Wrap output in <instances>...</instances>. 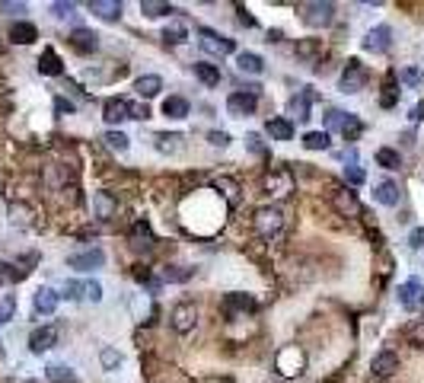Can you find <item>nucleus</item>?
I'll return each instance as SVG.
<instances>
[{"instance_id":"nucleus-1","label":"nucleus","mask_w":424,"mask_h":383,"mask_svg":"<svg viewBox=\"0 0 424 383\" xmlns=\"http://www.w3.org/2000/svg\"><path fill=\"white\" fill-rule=\"evenodd\" d=\"M281 227H284V211L277 205H265L258 208L255 217H252V230H255L262 240H271V236L281 234Z\"/></svg>"},{"instance_id":"nucleus-2","label":"nucleus","mask_w":424,"mask_h":383,"mask_svg":"<svg viewBox=\"0 0 424 383\" xmlns=\"http://www.w3.org/2000/svg\"><path fill=\"white\" fill-rule=\"evenodd\" d=\"M300 19H303V26H310V29L332 26L335 3H329V0H310V3H300Z\"/></svg>"},{"instance_id":"nucleus-3","label":"nucleus","mask_w":424,"mask_h":383,"mask_svg":"<svg viewBox=\"0 0 424 383\" xmlns=\"http://www.w3.org/2000/svg\"><path fill=\"white\" fill-rule=\"evenodd\" d=\"M198 45H201V51H208V55H214V58L236 55V42L227 38V36H221L217 29H208V26L198 29Z\"/></svg>"},{"instance_id":"nucleus-4","label":"nucleus","mask_w":424,"mask_h":383,"mask_svg":"<svg viewBox=\"0 0 424 383\" xmlns=\"http://www.w3.org/2000/svg\"><path fill=\"white\" fill-rule=\"evenodd\" d=\"M367 80H370V71L360 64L358 58H351L338 77V90L341 93H360V90L367 86Z\"/></svg>"},{"instance_id":"nucleus-5","label":"nucleus","mask_w":424,"mask_h":383,"mask_svg":"<svg viewBox=\"0 0 424 383\" xmlns=\"http://www.w3.org/2000/svg\"><path fill=\"white\" fill-rule=\"evenodd\" d=\"M306 367V355L297 345H287L275 355V371L281 377H300Z\"/></svg>"},{"instance_id":"nucleus-6","label":"nucleus","mask_w":424,"mask_h":383,"mask_svg":"<svg viewBox=\"0 0 424 383\" xmlns=\"http://www.w3.org/2000/svg\"><path fill=\"white\" fill-rule=\"evenodd\" d=\"M169 326H173L175 336H188V332L198 326V307H195L192 300H182V304H175L173 313H169Z\"/></svg>"},{"instance_id":"nucleus-7","label":"nucleus","mask_w":424,"mask_h":383,"mask_svg":"<svg viewBox=\"0 0 424 383\" xmlns=\"http://www.w3.org/2000/svg\"><path fill=\"white\" fill-rule=\"evenodd\" d=\"M325 128H335L341 131L348 140H354L364 131V122H360L358 115H351V112H341V109H329V115H325Z\"/></svg>"},{"instance_id":"nucleus-8","label":"nucleus","mask_w":424,"mask_h":383,"mask_svg":"<svg viewBox=\"0 0 424 383\" xmlns=\"http://www.w3.org/2000/svg\"><path fill=\"white\" fill-rule=\"evenodd\" d=\"M399 307L408 310V313H418V310H424V284L418 278H408L399 284Z\"/></svg>"},{"instance_id":"nucleus-9","label":"nucleus","mask_w":424,"mask_h":383,"mask_svg":"<svg viewBox=\"0 0 424 383\" xmlns=\"http://www.w3.org/2000/svg\"><path fill=\"white\" fill-rule=\"evenodd\" d=\"M58 336H61V329L51 326V323L32 329V336H29V351H32V355H45L48 348L58 345Z\"/></svg>"},{"instance_id":"nucleus-10","label":"nucleus","mask_w":424,"mask_h":383,"mask_svg":"<svg viewBox=\"0 0 424 383\" xmlns=\"http://www.w3.org/2000/svg\"><path fill=\"white\" fill-rule=\"evenodd\" d=\"M392 48V29L389 26H373L364 36V51H373V55H386Z\"/></svg>"},{"instance_id":"nucleus-11","label":"nucleus","mask_w":424,"mask_h":383,"mask_svg":"<svg viewBox=\"0 0 424 383\" xmlns=\"http://www.w3.org/2000/svg\"><path fill=\"white\" fill-rule=\"evenodd\" d=\"M329 201H332V208L338 211L341 217H358L360 214V201H358V195H354L348 186H345V188H335Z\"/></svg>"},{"instance_id":"nucleus-12","label":"nucleus","mask_w":424,"mask_h":383,"mask_svg":"<svg viewBox=\"0 0 424 383\" xmlns=\"http://www.w3.org/2000/svg\"><path fill=\"white\" fill-rule=\"evenodd\" d=\"M255 106H258V96L246 93V90L227 96V112H230L233 119H246V115H252L255 112Z\"/></svg>"},{"instance_id":"nucleus-13","label":"nucleus","mask_w":424,"mask_h":383,"mask_svg":"<svg viewBox=\"0 0 424 383\" xmlns=\"http://www.w3.org/2000/svg\"><path fill=\"white\" fill-rule=\"evenodd\" d=\"M58 304H61V294L55 288H38L32 294V310H36L38 317H51L58 310Z\"/></svg>"},{"instance_id":"nucleus-14","label":"nucleus","mask_w":424,"mask_h":383,"mask_svg":"<svg viewBox=\"0 0 424 383\" xmlns=\"http://www.w3.org/2000/svg\"><path fill=\"white\" fill-rule=\"evenodd\" d=\"M265 192L268 195H290L294 192V176L287 169H271L265 176Z\"/></svg>"},{"instance_id":"nucleus-15","label":"nucleus","mask_w":424,"mask_h":383,"mask_svg":"<svg viewBox=\"0 0 424 383\" xmlns=\"http://www.w3.org/2000/svg\"><path fill=\"white\" fill-rule=\"evenodd\" d=\"M71 48L80 51V55H92V51L99 48V36H96L92 29H86V26H77L74 32H71Z\"/></svg>"},{"instance_id":"nucleus-16","label":"nucleus","mask_w":424,"mask_h":383,"mask_svg":"<svg viewBox=\"0 0 424 383\" xmlns=\"http://www.w3.org/2000/svg\"><path fill=\"white\" fill-rule=\"evenodd\" d=\"M255 300L246 297V294H230V297L223 300V310H227V317L236 319V317H246V313H255Z\"/></svg>"},{"instance_id":"nucleus-17","label":"nucleus","mask_w":424,"mask_h":383,"mask_svg":"<svg viewBox=\"0 0 424 383\" xmlns=\"http://www.w3.org/2000/svg\"><path fill=\"white\" fill-rule=\"evenodd\" d=\"M370 371H373L377 380H386V377H392L399 371V355H392V351H379V355L373 358Z\"/></svg>"},{"instance_id":"nucleus-18","label":"nucleus","mask_w":424,"mask_h":383,"mask_svg":"<svg viewBox=\"0 0 424 383\" xmlns=\"http://www.w3.org/2000/svg\"><path fill=\"white\" fill-rule=\"evenodd\" d=\"M90 13L105 19V23H119L121 19V0H90Z\"/></svg>"},{"instance_id":"nucleus-19","label":"nucleus","mask_w":424,"mask_h":383,"mask_svg":"<svg viewBox=\"0 0 424 383\" xmlns=\"http://www.w3.org/2000/svg\"><path fill=\"white\" fill-rule=\"evenodd\" d=\"M102 262H105V253L102 249H86V253H77L67 259V265L77 271H90V269H99Z\"/></svg>"},{"instance_id":"nucleus-20","label":"nucleus","mask_w":424,"mask_h":383,"mask_svg":"<svg viewBox=\"0 0 424 383\" xmlns=\"http://www.w3.org/2000/svg\"><path fill=\"white\" fill-rule=\"evenodd\" d=\"M102 119H105L109 125H121L125 119H128V99H121V96L105 99V106H102Z\"/></svg>"},{"instance_id":"nucleus-21","label":"nucleus","mask_w":424,"mask_h":383,"mask_svg":"<svg viewBox=\"0 0 424 383\" xmlns=\"http://www.w3.org/2000/svg\"><path fill=\"white\" fill-rule=\"evenodd\" d=\"M38 38V29L32 26V23H26V19H16L13 26H10V42L13 45H32Z\"/></svg>"},{"instance_id":"nucleus-22","label":"nucleus","mask_w":424,"mask_h":383,"mask_svg":"<svg viewBox=\"0 0 424 383\" xmlns=\"http://www.w3.org/2000/svg\"><path fill=\"white\" fill-rule=\"evenodd\" d=\"M373 201H379V205H386V208H396L399 205V186L392 182V179L377 182V186H373Z\"/></svg>"},{"instance_id":"nucleus-23","label":"nucleus","mask_w":424,"mask_h":383,"mask_svg":"<svg viewBox=\"0 0 424 383\" xmlns=\"http://www.w3.org/2000/svg\"><path fill=\"white\" fill-rule=\"evenodd\" d=\"M115 211H119V201H115L109 192H96V195H92V214L99 217V221L115 217Z\"/></svg>"},{"instance_id":"nucleus-24","label":"nucleus","mask_w":424,"mask_h":383,"mask_svg":"<svg viewBox=\"0 0 424 383\" xmlns=\"http://www.w3.org/2000/svg\"><path fill=\"white\" fill-rule=\"evenodd\" d=\"M236 67H240V74H252V77L265 74V61H262L255 51H240V55H236Z\"/></svg>"},{"instance_id":"nucleus-25","label":"nucleus","mask_w":424,"mask_h":383,"mask_svg":"<svg viewBox=\"0 0 424 383\" xmlns=\"http://www.w3.org/2000/svg\"><path fill=\"white\" fill-rule=\"evenodd\" d=\"M134 90H138L140 99H153V96H160V90H163V77L157 74H144L134 80Z\"/></svg>"},{"instance_id":"nucleus-26","label":"nucleus","mask_w":424,"mask_h":383,"mask_svg":"<svg viewBox=\"0 0 424 383\" xmlns=\"http://www.w3.org/2000/svg\"><path fill=\"white\" fill-rule=\"evenodd\" d=\"M153 230H150V224L147 221H138V224L131 227V246L134 249H153Z\"/></svg>"},{"instance_id":"nucleus-27","label":"nucleus","mask_w":424,"mask_h":383,"mask_svg":"<svg viewBox=\"0 0 424 383\" xmlns=\"http://www.w3.org/2000/svg\"><path fill=\"white\" fill-rule=\"evenodd\" d=\"M153 147H157L160 153H179V150H182V134L160 131V134H153Z\"/></svg>"},{"instance_id":"nucleus-28","label":"nucleus","mask_w":424,"mask_h":383,"mask_svg":"<svg viewBox=\"0 0 424 383\" xmlns=\"http://www.w3.org/2000/svg\"><path fill=\"white\" fill-rule=\"evenodd\" d=\"M214 188H217V192H223V198H227V205H230V208L240 205V182H236V179L217 176V179H214Z\"/></svg>"},{"instance_id":"nucleus-29","label":"nucleus","mask_w":424,"mask_h":383,"mask_svg":"<svg viewBox=\"0 0 424 383\" xmlns=\"http://www.w3.org/2000/svg\"><path fill=\"white\" fill-rule=\"evenodd\" d=\"M265 131L271 134V140H294V122L290 119H268Z\"/></svg>"},{"instance_id":"nucleus-30","label":"nucleus","mask_w":424,"mask_h":383,"mask_svg":"<svg viewBox=\"0 0 424 383\" xmlns=\"http://www.w3.org/2000/svg\"><path fill=\"white\" fill-rule=\"evenodd\" d=\"M316 99V93L313 90H300V93L290 99V112L297 115V122H306L310 119V103Z\"/></svg>"},{"instance_id":"nucleus-31","label":"nucleus","mask_w":424,"mask_h":383,"mask_svg":"<svg viewBox=\"0 0 424 383\" xmlns=\"http://www.w3.org/2000/svg\"><path fill=\"white\" fill-rule=\"evenodd\" d=\"M297 58L306 61V64H313L316 58H323V42L319 38H300L297 42Z\"/></svg>"},{"instance_id":"nucleus-32","label":"nucleus","mask_w":424,"mask_h":383,"mask_svg":"<svg viewBox=\"0 0 424 383\" xmlns=\"http://www.w3.org/2000/svg\"><path fill=\"white\" fill-rule=\"evenodd\" d=\"M38 71L48 74V77H58L61 71H64V64H61V58H58L55 48H45V51H42V58H38Z\"/></svg>"},{"instance_id":"nucleus-33","label":"nucleus","mask_w":424,"mask_h":383,"mask_svg":"<svg viewBox=\"0 0 424 383\" xmlns=\"http://www.w3.org/2000/svg\"><path fill=\"white\" fill-rule=\"evenodd\" d=\"M188 109H192V106H188V99H182V96H169L166 103H163V115H166V119H175V122H179V119H188Z\"/></svg>"},{"instance_id":"nucleus-34","label":"nucleus","mask_w":424,"mask_h":383,"mask_svg":"<svg viewBox=\"0 0 424 383\" xmlns=\"http://www.w3.org/2000/svg\"><path fill=\"white\" fill-rule=\"evenodd\" d=\"M195 77H198L204 86H217L221 84V67L208 64V61H198V64H195Z\"/></svg>"},{"instance_id":"nucleus-35","label":"nucleus","mask_w":424,"mask_h":383,"mask_svg":"<svg viewBox=\"0 0 424 383\" xmlns=\"http://www.w3.org/2000/svg\"><path fill=\"white\" fill-rule=\"evenodd\" d=\"M102 144H105V147L109 150H115V153H125V150L131 147V138L128 134H125V131H105V134H102Z\"/></svg>"},{"instance_id":"nucleus-36","label":"nucleus","mask_w":424,"mask_h":383,"mask_svg":"<svg viewBox=\"0 0 424 383\" xmlns=\"http://www.w3.org/2000/svg\"><path fill=\"white\" fill-rule=\"evenodd\" d=\"M163 42H166V45H182V42H188V26H185V23H169V26L163 29Z\"/></svg>"},{"instance_id":"nucleus-37","label":"nucleus","mask_w":424,"mask_h":383,"mask_svg":"<svg viewBox=\"0 0 424 383\" xmlns=\"http://www.w3.org/2000/svg\"><path fill=\"white\" fill-rule=\"evenodd\" d=\"M140 13L150 19H160V16H169V13H175L169 3H163V0H140Z\"/></svg>"},{"instance_id":"nucleus-38","label":"nucleus","mask_w":424,"mask_h":383,"mask_svg":"<svg viewBox=\"0 0 424 383\" xmlns=\"http://www.w3.org/2000/svg\"><path fill=\"white\" fill-rule=\"evenodd\" d=\"M303 147L306 150H329V147H332L329 131H306V134H303Z\"/></svg>"},{"instance_id":"nucleus-39","label":"nucleus","mask_w":424,"mask_h":383,"mask_svg":"<svg viewBox=\"0 0 424 383\" xmlns=\"http://www.w3.org/2000/svg\"><path fill=\"white\" fill-rule=\"evenodd\" d=\"M29 275V269H19L13 262H0V284H13V281H23Z\"/></svg>"},{"instance_id":"nucleus-40","label":"nucleus","mask_w":424,"mask_h":383,"mask_svg":"<svg viewBox=\"0 0 424 383\" xmlns=\"http://www.w3.org/2000/svg\"><path fill=\"white\" fill-rule=\"evenodd\" d=\"M45 374H48V383H80L74 377V371H71V367H64V365H51Z\"/></svg>"},{"instance_id":"nucleus-41","label":"nucleus","mask_w":424,"mask_h":383,"mask_svg":"<svg viewBox=\"0 0 424 383\" xmlns=\"http://www.w3.org/2000/svg\"><path fill=\"white\" fill-rule=\"evenodd\" d=\"M377 163L383 169H399L402 166V157H399V150H392V147H379L377 150Z\"/></svg>"},{"instance_id":"nucleus-42","label":"nucleus","mask_w":424,"mask_h":383,"mask_svg":"<svg viewBox=\"0 0 424 383\" xmlns=\"http://www.w3.org/2000/svg\"><path fill=\"white\" fill-rule=\"evenodd\" d=\"M16 317V294H0V326Z\"/></svg>"},{"instance_id":"nucleus-43","label":"nucleus","mask_w":424,"mask_h":383,"mask_svg":"<svg viewBox=\"0 0 424 383\" xmlns=\"http://www.w3.org/2000/svg\"><path fill=\"white\" fill-rule=\"evenodd\" d=\"M399 80L415 90V86L424 84V71H418V67H402V71H399Z\"/></svg>"},{"instance_id":"nucleus-44","label":"nucleus","mask_w":424,"mask_h":383,"mask_svg":"<svg viewBox=\"0 0 424 383\" xmlns=\"http://www.w3.org/2000/svg\"><path fill=\"white\" fill-rule=\"evenodd\" d=\"M99 361H102V367H105V371H115V367H121V355L115 351V348H109V345L99 351Z\"/></svg>"},{"instance_id":"nucleus-45","label":"nucleus","mask_w":424,"mask_h":383,"mask_svg":"<svg viewBox=\"0 0 424 383\" xmlns=\"http://www.w3.org/2000/svg\"><path fill=\"white\" fill-rule=\"evenodd\" d=\"M128 119H134V122H147L150 119L147 103H128Z\"/></svg>"},{"instance_id":"nucleus-46","label":"nucleus","mask_w":424,"mask_h":383,"mask_svg":"<svg viewBox=\"0 0 424 383\" xmlns=\"http://www.w3.org/2000/svg\"><path fill=\"white\" fill-rule=\"evenodd\" d=\"M84 297L92 300V304H99L102 300V284L99 281H84Z\"/></svg>"},{"instance_id":"nucleus-47","label":"nucleus","mask_w":424,"mask_h":383,"mask_svg":"<svg viewBox=\"0 0 424 383\" xmlns=\"http://www.w3.org/2000/svg\"><path fill=\"white\" fill-rule=\"evenodd\" d=\"M163 278H166V281H185V278H192V269L173 265V269H163Z\"/></svg>"},{"instance_id":"nucleus-48","label":"nucleus","mask_w":424,"mask_h":383,"mask_svg":"<svg viewBox=\"0 0 424 383\" xmlns=\"http://www.w3.org/2000/svg\"><path fill=\"white\" fill-rule=\"evenodd\" d=\"M208 144H211V147H227V144H230V134H227V131H208Z\"/></svg>"},{"instance_id":"nucleus-49","label":"nucleus","mask_w":424,"mask_h":383,"mask_svg":"<svg viewBox=\"0 0 424 383\" xmlns=\"http://www.w3.org/2000/svg\"><path fill=\"white\" fill-rule=\"evenodd\" d=\"M345 182H348V186H360V182H364V169L360 166H345Z\"/></svg>"},{"instance_id":"nucleus-50","label":"nucleus","mask_w":424,"mask_h":383,"mask_svg":"<svg viewBox=\"0 0 424 383\" xmlns=\"http://www.w3.org/2000/svg\"><path fill=\"white\" fill-rule=\"evenodd\" d=\"M64 297H71V300L84 297V281H67V284H64Z\"/></svg>"},{"instance_id":"nucleus-51","label":"nucleus","mask_w":424,"mask_h":383,"mask_svg":"<svg viewBox=\"0 0 424 383\" xmlns=\"http://www.w3.org/2000/svg\"><path fill=\"white\" fill-rule=\"evenodd\" d=\"M51 13H55L58 19H67V16H74V3H51Z\"/></svg>"},{"instance_id":"nucleus-52","label":"nucleus","mask_w":424,"mask_h":383,"mask_svg":"<svg viewBox=\"0 0 424 383\" xmlns=\"http://www.w3.org/2000/svg\"><path fill=\"white\" fill-rule=\"evenodd\" d=\"M408 338H412V345L424 348V319L418 323V326H412V332H408Z\"/></svg>"},{"instance_id":"nucleus-53","label":"nucleus","mask_w":424,"mask_h":383,"mask_svg":"<svg viewBox=\"0 0 424 383\" xmlns=\"http://www.w3.org/2000/svg\"><path fill=\"white\" fill-rule=\"evenodd\" d=\"M246 144H249V150H252V153H258V157H265V153H268L265 144H262V138H258V134H249V138H246Z\"/></svg>"},{"instance_id":"nucleus-54","label":"nucleus","mask_w":424,"mask_h":383,"mask_svg":"<svg viewBox=\"0 0 424 383\" xmlns=\"http://www.w3.org/2000/svg\"><path fill=\"white\" fill-rule=\"evenodd\" d=\"M0 10H3L7 16H19V13H26V3H10V0H3Z\"/></svg>"},{"instance_id":"nucleus-55","label":"nucleus","mask_w":424,"mask_h":383,"mask_svg":"<svg viewBox=\"0 0 424 383\" xmlns=\"http://www.w3.org/2000/svg\"><path fill=\"white\" fill-rule=\"evenodd\" d=\"M408 246H412V249H421L424 246V227H415V230L408 234Z\"/></svg>"},{"instance_id":"nucleus-56","label":"nucleus","mask_w":424,"mask_h":383,"mask_svg":"<svg viewBox=\"0 0 424 383\" xmlns=\"http://www.w3.org/2000/svg\"><path fill=\"white\" fill-rule=\"evenodd\" d=\"M396 86H392V80H389V84H386V93H383V99H379V103H383V106H386V109H389V106H396Z\"/></svg>"},{"instance_id":"nucleus-57","label":"nucleus","mask_w":424,"mask_h":383,"mask_svg":"<svg viewBox=\"0 0 424 383\" xmlns=\"http://www.w3.org/2000/svg\"><path fill=\"white\" fill-rule=\"evenodd\" d=\"M55 109H58V112H74V103H67V99H55Z\"/></svg>"},{"instance_id":"nucleus-58","label":"nucleus","mask_w":424,"mask_h":383,"mask_svg":"<svg viewBox=\"0 0 424 383\" xmlns=\"http://www.w3.org/2000/svg\"><path fill=\"white\" fill-rule=\"evenodd\" d=\"M236 13H240V23H242V26H255V19H252V16H249V13H246V10H242V7L236 10Z\"/></svg>"},{"instance_id":"nucleus-59","label":"nucleus","mask_w":424,"mask_h":383,"mask_svg":"<svg viewBox=\"0 0 424 383\" xmlns=\"http://www.w3.org/2000/svg\"><path fill=\"white\" fill-rule=\"evenodd\" d=\"M421 119H424V106L418 103L415 109H412V122H421Z\"/></svg>"},{"instance_id":"nucleus-60","label":"nucleus","mask_w":424,"mask_h":383,"mask_svg":"<svg viewBox=\"0 0 424 383\" xmlns=\"http://www.w3.org/2000/svg\"><path fill=\"white\" fill-rule=\"evenodd\" d=\"M0 51H3V42H0Z\"/></svg>"}]
</instances>
